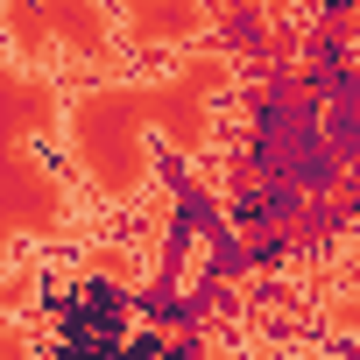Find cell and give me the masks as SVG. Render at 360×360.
<instances>
[{
    "label": "cell",
    "instance_id": "cell-1",
    "mask_svg": "<svg viewBox=\"0 0 360 360\" xmlns=\"http://www.w3.org/2000/svg\"><path fill=\"white\" fill-rule=\"evenodd\" d=\"M233 92H240V57L226 43H184L148 78H134V64H127L113 78L64 85V113H57L64 169L99 205L134 212L155 184V148L169 141L191 162L198 191L226 205L233 198L226 191V155H233L226 99Z\"/></svg>",
    "mask_w": 360,
    "mask_h": 360
},
{
    "label": "cell",
    "instance_id": "cell-4",
    "mask_svg": "<svg viewBox=\"0 0 360 360\" xmlns=\"http://www.w3.org/2000/svg\"><path fill=\"white\" fill-rule=\"evenodd\" d=\"M127 57H169L212 36V0H106Z\"/></svg>",
    "mask_w": 360,
    "mask_h": 360
},
{
    "label": "cell",
    "instance_id": "cell-2",
    "mask_svg": "<svg viewBox=\"0 0 360 360\" xmlns=\"http://www.w3.org/2000/svg\"><path fill=\"white\" fill-rule=\"evenodd\" d=\"M57 113L64 85L0 50V262H15L22 248H57L85 219L78 176L50 155Z\"/></svg>",
    "mask_w": 360,
    "mask_h": 360
},
{
    "label": "cell",
    "instance_id": "cell-3",
    "mask_svg": "<svg viewBox=\"0 0 360 360\" xmlns=\"http://www.w3.org/2000/svg\"><path fill=\"white\" fill-rule=\"evenodd\" d=\"M0 50L57 85L127 71V43L106 15V0H0Z\"/></svg>",
    "mask_w": 360,
    "mask_h": 360
}]
</instances>
